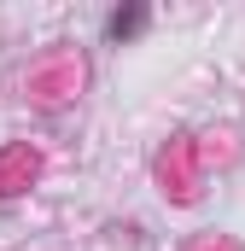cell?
<instances>
[{
    "instance_id": "obj_1",
    "label": "cell",
    "mask_w": 245,
    "mask_h": 251,
    "mask_svg": "<svg viewBox=\"0 0 245 251\" xmlns=\"http://www.w3.org/2000/svg\"><path fill=\"white\" fill-rule=\"evenodd\" d=\"M146 29V6H128V12H111L105 18V35L111 41H128V35H140Z\"/></svg>"
}]
</instances>
